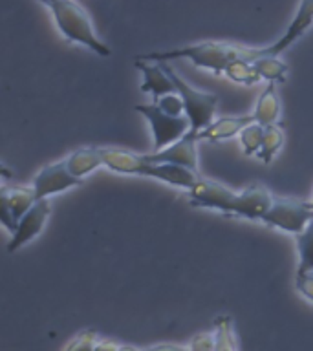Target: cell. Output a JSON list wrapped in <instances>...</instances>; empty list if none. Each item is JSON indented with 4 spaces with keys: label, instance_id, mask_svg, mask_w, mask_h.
<instances>
[{
    "label": "cell",
    "instance_id": "10",
    "mask_svg": "<svg viewBox=\"0 0 313 351\" xmlns=\"http://www.w3.org/2000/svg\"><path fill=\"white\" fill-rule=\"evenodd\" d=\"M313 24V0H301V5H299V11H297L295 19L291 21V24L288 26L286 33L277 40L275 44L268 46V48L260 49V55H273V57H279V53H282L284 49H288L291 44L299 40V38L308 32V27Z\"/></svg>",
    "mask_w": 313,
    "mask_h": 351
},
{
    "label": "cell",
    "instance_id": "16",
    "mask_svg": "<svg viewBox=\"0 0 313 351\" xmlns=\"http://www.w3.org/2000/svg\"><path fill=\"white\" fill-rule=\"evenodd\" d=\"M253 115H255V119H257L258 125H279L280 99L279 93H277V84H275V82H269L268 86L264 88V92L260 93V97H258Z\"/></svg>",
    "mask_w": 313,
    "mask_h": 351
},
{
    "label": "cell",
    "instance_id": "17",
    "mask_svg": "<svg viewBox=\"0 0 313 351\" xmlns=\"http://www.w3.org/2000/svg\"><path fill=\"white\" fill-rule=\"evenodd\" d=\"M37 194L33 186H11V189H2V205L10 208L13 218L19 219L37 203Z\"/></svg>",
    "mask_w": 313,
    "mask_h": 351
},
{
    "label": "cell",
    "instance_id": "3",
    "mask_svg": "<svg viewBox=\"0 0 313 351\" xmlns=\"http://www.w3.org/2000/svg\"><path fill=\"white\" fill-rule=\"evenodd\" d=\"M49 10L54 13L55 24L60 29V33L65 35L70 43H77L86 46L97 53L99 57H110L112 51L103 40H99V37L93 32L92 21L81 5L73 2V0H60L57 4L49 5Z\"/></svg>",
    "mask_w": 313,
    "mask_h": 351
},
{
    "label": "cell",
    "instance_id": "8",
    "mask_svg": "<svg viewBox=\"0 0 313 351\" xmlns=\"http://www.w3.org/2000/svg\"><path fill=\"white\" fill-rule=\"evenodd\" d=\"M49 213H51V207H49L48 199H38L35 205H33L30 210H27L21 219H19V225H16V230L11 234V240L8 243V252L19 251L22 245H26L32 240H35L40 230L44 229L46 225V219L49 218Z\"/></svg>",
    "mask_w": 313,
    "mask_h": 351
},
{
    "label": "cell",
    "instance_id": "29",
    "mask_svg": "<svg viewBox=\"0 0 313 351\" xmlns=\"http://www.w3.org/2000/svg\"><path fill=\"white\" fill-rule=\"evenodd\" d=\"M93 351H119V344L117 342H114V340H99L97 346H95V350Z\"/></svg>",
    "mask_w": 313,
    "mask_h": 351
},
{
    "label": "cell",
    "instance_id": "7",
    "mask_svg": "<svg viewBox=\"0 0 313 351\" xmlns=\"http://www.w3.org/2000/svg\"><path fill=\"white\" fill-rule=\"evenodd\" d=\"M81 183L82 180L76 178L68 170L66 161H59V163L48 165L43 170H38L32 186L35 189L37 199H48L49 196L68 191V189H73V186H79Z\"/></svg>",
    "mask_w": 313,
    "mask_h": 351
},
{
    "label": "cell",
    "instance_id": "4",
    "mask_svg": "<svg viewBox=\"0 0 313 351\" xmlns=\"http://www.w3.org/2000/svg\"><path fill=\"white\" fill-rule=\"evenodd\" d=\"M159 64L163 66V70L167 71V75L170 77V81L174 84L176 92L180 93V97L183 99L185 115L191 121V132L198 136L203 128H207L216 121L214 117H216V106L220 103L218 95L200 92L194 86H191L185 79H181L172 66H169L167 62H159Z\"/></svg>",
    "mask_w": 313,
    "mask_h": 351
},
{
    "label": "cell",
    "instance_id": "9",
    "mask_svg": "<svg viewBox=\"0 0 313 351\" xmlns=\"http://www.w3.org/2000/svg\"><path fill=\"white\" fill-rule=\"evenodd\" d=\"M196 134L189 132L185 137L174 145L159 150V152L145 154V159L148 163H172L185 167V169L198 170V148H196Z\"/></svg>",
    "mask_w": 313,
    "mask_h": 351
},
{
    "label": "cell",
    "instance_id": "28",
    "mask_svg": "<svg viewBox=\"0 0 313 351\" xmlns=\"http://www.w3.org/2000/svg\"><path fill=\"white\" fill-rule=\"evenodd\" d=\"M145 351H191L189 346H180V344H156L150 346Z\"/></svg>",
    "mask_w": 313,
    "mask_h": 351
},
{
    "label": "cell",
    "instance_id": "15",
    "mask_svg": "<svg viewBox=\"0 0 313 351\" xmlns=\"http://www.w3.org/2000/svg\"><path fill=\"white\" fill-rule=\"evenodd\" d=\"M65 161L71 174L82 180L84 176L92 174L99 167H103V152L101 147H84L71 152Z\"/></svg>",
    "mask_w": 313,
    "mask_h": 351
},
{
    "label": "cell",
    "instance_id": "12",
    "mask_svg": "<svg viewBox=\"0 0 313 351\" xmlns=\"http://www.w3.org/2000/svg\"><path fill=\"white\" fill-rule=\"evenodd\" d=\"M257 123L255 115H227V117H220L211 126L203 128L196 136L198 141H224V139H231V137L240 136L242 130L246 126Z\"/></svg>",
    "mask_w": 313,
    "mask_h": 351
},
{
    "label": "cell",
    "instance_id": "5",
    "mask_svg": "<svg viewBox=\"0 0 313 351\" xmlns=\"http://www.w3.org/2000/svg\"><path fill=\"white\" fill-rule=\"evenodd\" d=\"M134 110L139 112L148 121V125H150L154 139V152H159V150L174 145L176 141H180L181 137H185L191 132V121H189L187 115L172 117V115L165 114L156 103L137 104Z\"/></svg>",
    "mask_w": 313,
    "mask_h": 351
},
{
    "label": "cell",
    "instance_id": "27",
    "mask_svg": "<svg viewBox=\"0 0 313 351\" xmlns=\"http://www.w3.org/2000/svg\"><path fill=\"white\" fill-rule=\"evenodd\" d=\"M295 287L306 300L313 302V273H297Z\"/></svg>",
    "mask_w": 313,
    "mask_h": 351
},
{
    "label": "cell",
    "instance_id": "19",
    "mask_svg": "<svg viewBox=\"0 0 313 351\" xmlns=\"http://www.w3.org/2000/svg\"><path fill=\"white\" fill-rule=\"evenodd\" d=\"M284 130L280 125H269L264 126V141L262 148L258 152L257 158L260 161H264L266 165H269L275 159V156L280 152V148L284 147Z\"/></svg>",
    "mask_w": 313,
    "mask_h": 351
},
{
    "label": "cell",
    "instance_id": "6",
    "mask_svg": "<svg viewBox=\"0 0 313 351\" xmlns=\"http://www.w3.org/2000/svg\"><path fill=\"white\" fill-rule=\"evenodd\" d=\"M313 219V203L302 202L297 197H273L271 207L262 218L269 227L286 230L290 234H301Z\"/></svg>",
    "mask_w": 313,
    "mask_h": 351
},
{
    "label": "cell",
    "instance_id": "23",
    "mask_svg": "<svg viewBox=\"0 0 313 351\" xmlns=\"http://www.w3.org/2000/svg\"><path fill=\"white\" fill-rule=\"evenodd\" d=\"M238 137H240V145L244 154L249 156V158H251V156L257 158L258 152H260V148H262L264 126L258 125V123H253V125L246 126Z\"/></svg>",
    "mask_w": 313,
    "mask_h": 351
},
{
    "label": "cell",
    "instance_id": "1",
    "mask_svg": "<svg viewBox=\"0 0 313 351\" xmlns=\"http://www.w3.org/2000/svg\"><path fill=\"white\" fill-rule=\"evenodd\" d=\"M273 197V194L262 185L247 186L240 194H236L229 186L203 178H200L196 185L189 191V199L194 207L211 208L218 213L233 214L238 218L260 221L271 207Z\"/></svg>",
    "mask_w": 313,
    "mask_h": 351
},
{
    "label": "cell",
    "instance_id": "11",
    "mask_svg": "<svg viewBox=\"0 0 313 351\" xmlns=\"http://www.w3.org/2000/svg\"><path fill=\"white\" fill-rule=\"evenodd\" d=\"M103 167L110 169L117 174H132V176H145L148 169V161L145 156L125 148H112L103 147Z\"/></svg>",
    "mask_w": 313,
    "mask_h": 351
},
{
    "label": "cell",
    "instance_id": "2",
    "mask_svg": "<svg viewBox=\"0 0 313 351\" xmlns=\"http://www.w3.org/2000/svg\"><path fill=\"white\" fill-rule=\"evenodd\" d=\"M258 57H260V49L242 48V46H235V44L207 40V43L192 44V46H183V48L139 55L137 60H145V62H169V60L174 59H189L198 68H205V70H211L216 75H220V73H224L225 66L229 64L233 59H244L253 64Z\"/></svg>",
    "mask_w": 313,
    "mask_h": 351
},
{
    "label": "cell",
    "instance_id": "21",
    "mask_svg": "<svg viewBox=\"0 0 313 351\" xmlns=\"http://www.w3.org/2000/svg\"><path fill=\"white\" fill-rule=\"evenodd\" d=\"M224 75L231 79V81L240 82V84H257L258 81H262L257 70H255V66L244 59L231 60L229 64L225 66Z\"/></svg>",
    "mask_w": 313,
    "mask_h": 351
},
{
    "label": "cell",
    "instance_id": "30",
    "mask_svg": "<svg viewBox=\"0 0 313 351\" xmlns=\"http://www.w3.org/2000/svg\"><path fill=\"white\" fill-rule=\"evenodd\" d=\"M119 351H145V350H139V348H137V346L121 344V346H119Z\"/></svg>",
    "mask_w": 313,
    "mask_h": 351
},
{
    "label": "cell",
    "instance_id": "22",
    "mask_svg": "<svg viewBox=\"0 0 313 351\" xmlns=\"http://www.w3.org/2000/svg\"><path fill=\"white\" fill-rule=\"evenodd\" d=\"M214 335H216V351H238L235 344L233 320L227 315H222L214 320Z\"/></svg>",
    "mask_w": 313,
    "mask_h": 351
},
{
    "label": "cell",
    "instance_id": "18",
    "mask_svg": "<svg viewBox=\"0 0 313 351\" xmlns=\"http://www.w3.org/2000/svg\"><path fill=\"white\" fill-rule=\"evenodd\" d=\"M255 70L260 75V79L268 82H275V84H280V82L286 81L288 77V64L282 62L279 57H273V55H260V59H257L253 62Z\"/></svg>",
    "mask_w": 313,
    "mask_h": 351
},
{
    "label": "cell",
    "instance_id": "14",
    "mask_svg": "<svg viewBox=\"0 0 313 351\" xmlns=\"http://www.w3.org/2000/svg\"><path fill=\"white\" fill-rule=\"evenodd\" d=\"M137 70L143 73V82H141V92L150 93L154 101L169 93H176V88L170 81V77L167 75V71L163 70V66L159 62H145V60H136L134 64Z\"/></svg>",
    "mask_w": 313,
    "mask_h": 351
},
{
    "label": "cell",
    "instance_id": "26",
    "mask_svg": "<svg viewBox=\"0 0 313 351\" xmlns=\"http://www.w3.org/2000/svg\"><path fill=\"white\" fill-rule=\"evenodd\" d=\"M191 351H216V335L198 333L191 340Z\"/></svg>",
    "mask_w": 313,
    "mask_h": 351
},
{
    "label": "cell",
    "instance_id": "32",
    "mask_svg": "<svg viewBox=\"0 0 313 351\" xmlns=\"http://www.w3.org/2000/svg\"><path fill=\"white\" fill-rule=\"evenodd\" d=\"M312 203H313V202H312Z\"/></svg>",
    "mask_w": 313,
    "mask_h": 351
},
{
    "label": "cell",
    "instance_id": "13",
    "mask_svg": "<svg viewBox=\"0 0 313 351\" xmlns=\"http://www.w3.org/2000/svg\"><path fill=\"white\" fill-rule=\"evenodd\" d=\"M145 176L163 181L167 185L180 186V189H185V191H191L192 186L200 181V176H198L196 170L185 169V167L172 163H148Z\"/></svg>",
    "mask_w": 313,
    "mask_h": 351
},
{
    "label": "cell",
    "instance_id": "25",
    "mask_svg": "<svg viewBox=\"0 0 313 351\" xmlns=\"http://www.w3.org/2000/svg\"><path fill=\"white\" fill-rule=\"evenodd\" d=\"M154 103L158 104L165 114L172 115V117H181V115H185V104H183V99L180 97V93L178 92L156 99Z\"/></svg>",
    "mask_w": 313,
    "mask_h": 351
},
{
    "label": "cell",
    "instance_id": "31",
    "mask_svg": "<svg viewBox=\"0 0 313 351\" xmlns=\"http://www.w3.org/2000/svg\"><path fill=\"white\" fill-rule=\"evenodd\" d=\"M37 2H40V4H44V5H54V4H57V2H60V0H37Z\"/></svg>",
    "mask_w": 313,
    "mask_h": 351
},
{
    "label": "cell",
    "instance_id": "20",
    "mask_svg": "<svg viewBox=\"0 0 313 351\" xmlns=\"http://www.w3.org/2000/svg\"><path fill=\"white\" fill-rule=\"evenodd\" d=\"M299 249V267L297 273H313V219L301 234L295 236Z\"/></svg>",
    "mask_w": 313,
    "mask_h": 351
},
{
    "label": "cell",
    "instance_id": "24",
    "mask_svg": "<svg viewBox=\"0 0 313 351\" xmlns=\"http://www.w3.org/2000/svg\"><path fill=\"white\" fill-rule=\"evenodd\" d=\"M99 340L101 339L95 329H82L68 342L65 351H93Z\"/></svg>",
    "mask_w": 313,
    "mask_h": 351
}]
</instances>
